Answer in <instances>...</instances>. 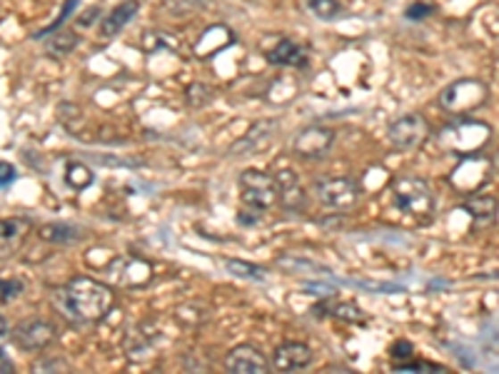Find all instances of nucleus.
<instances>
[{
  "instance_id": "obj_1",
  "label": "nucleus",
  "mask_w": 499,
  "mask_h": 374,
  "mask_svg": "<svg viewBox=\"0 0 499 374\" xmlns=\"http://www.w3.org/2000/svg\"><path fill=\"white\" fill-rule=\"evenodd\" d=\"M115 292L96 278H73L65 287V310L78 322H100L110 312Z\"/></svg>"
},
{
  "instance_id": "obj_2",
  "label": "nucleus",
  "mask_w": 499,
  "mask_h": 374,
  "mask_svg": "<svg viewBox=\"0 0 499 374\" xmlns=\"http://www.w3.org/2000/svg\"><path fill=\"white\" fill-rule=\"evenodd\" d=\"M489 140H492V128L482 121L452 122L439 133V143L462 157L479 155L489 145Z\"/></svg>"
},
{
  "instance_id": "obj_3",
  "label": "nucleus",
  "mask_w": 499,
  "mask_h": 374,
  "mask_svg": "<svg viewBox=\"0 0 499 374\" xmlns=\"http://www.w3.org/2000/svg\"><path fill=\"white\" fill-rule=\"evenodd\" d=\"M392 200L400 212L412 218H429L435 212V193L429 182L414 175H402L392 182Z\"/></svg>"
},
{
  "instance_id": "obj_4",
  "label": "nucleus",
  "mask_w": 499,
  "mask_h": 374,
  "mask_svg": "<svg viewBox=\"0 0 499 374\" xmlns=\"http://www.w3.org/2000/svg\"><path fill=\"white\" fill-rule=\"evenodd\" d=\"M489 100V87L477 78H462L450 83L439 93V108L452 115H467L472 110L482 108Z\"/></svg>"
},
{
  "instance_id": "obj_5",
  "label": "nucleus",
  "mask_w": 499,
  "mask_h": 374,
  "mask_svg": "<svg viewBox=\"0 0 499 374\" xmlns=\"http://www.w3.org/2000/svg\"><path fill=\"white\" fill-rule=\"evenodd\" d=\"M240 200H243L245 207H250L255 212H265L270 207L278 205L280 190H278L275 175L257 168L243 170L240 172Z\"/></svg>"
},
{
  "instance_id": "obj_6",
  "label": "nucleus",
  "mask_w": 499,
  "mask_h": 374,
  "mask_svg": "<svg viewBox=\"0 0 499 374\" xmlns=\"http://www.w3.org/2000/svg\"><path fill=\"white\" fill-rule=\"evenodd\" d=\"M315 197L320 205L332 212H350L362 200V187L354 178H322L315 182Z\"/></svg>"
},
{
  "instance_id": "obj_7",
  "label": "nucleus",
  "mask_w": 499,
  "mask_h": 374,
  "mask_svg": "<svg viewBox=\"0 0 499 374\" xmlns=\"http://www.w3.org/2000/svg\"><path fill=\"white\" fill-rule=\"evenodd\" d=\"M427 135H429V122L420 112L402 115L397 121H392L390 128H387V140H390V145L397 153H412V150H417V147L425 143Z\"/></svg>"
},
{
  "instance_id": "obj_8",
  "label": "nucleus",
  "mask_w": 499,
  "mask_h": 374,
  "mask_svg": "<svg viewBox=\"0 0 499 374\" xmlns=\"http://www.w3.org/2000/svg\"><path fill=\"white\" fill-rule=\"evenodd\" d=\"M335 137H337V133L332 128L307 125V128H303L300 133L295 135L293 153L297 157H304V160H322V157H328L332 153Z\"/></svg>"
},
{
  "instance_id": "obj_9",
  "label": "nucleus",
  "mask_w": 499,
  "mask_h": 374,
  "mask_svg": "<svg viewBox=\"0 0 499 374\" xmlns=\"http://www.w3.org/2000/svg\"><path fill=\"white\" fill-rule=\"evenodd\" d=\"M58 337V329L48 320H25L12 329V342L18 345V350L23 352H43Z\"/></svg>"
},
{
  "instance_id": "obj_10",
  "label": "nucleus",
  "mask_w": 499,
  "mask_h": 374,
  "mask_svg": "<svg viewBox=\"0 0 499 374\" xmlns=\"http://www.w3.org/2000/svg\"><path fill=\"white\" fill-rule=\"evenodd\" d=\"M280 130V122L278 121H257L250 125V130L237 140V143H232L230 145V155H255L260 150H265V147L275 140V135Z\"/></svg>"
},
{
  "instance_id": "obj_11",
  "label": "nucleus",
  "mask_w": 499,
  "mask_h": 374,
  "mask_svg": "<svg viewBox=\"0 0 499 374\" xmlns=\"http://www.w3.org/2000/svg\"><path fill=\"white\" fill-rule=\"evenodd\" d=\"M225 367L235 374H262L270 370V360L253 345H237L225 357Z\"/></svg>"
},
{
  "instance_id": "obj_12",
  "label": "nucleus",
  "mask_w": 499,
  "mask_h": 374,
  "mask_svg": "<svg viewBox=\"0 0 499 374\" xmlns=\"http://www.w3.org/2000/svg\"><path fill=\"white\" fill-rule=\"evenodd\" d=\"M312 364V347L304 342H282L272 354V367L278 372H300Z\"/></svg>"
},
{
  "instance_id": "obj_13",
  "label": "nucleus",
  "mask_w": 499,
  "mask_h": 374,
  "mask_svg": "<svg viewBox=\"0 0 499 374\" xmlns=\"http://www.w3.org/2000/svg\"><path fill=\"white\" fill-rule=\"evenodd\" d=\"M275 180H278V190H280V205L287 212H303L304 205H307V193H304L297 172L295 170H280L275 175Z\"/></svg>"
},
{
  "instance_id": "obj_14",
  "label": "nucleus",
  "mask_w": 499,
  "mask_h": 374,
  "mask_svg": "<svg viewBox=\"0 0 499 374\" xmlns=\"http://www.w3.org/2000/svg\"><path fill=\"white\" fill-rule=\"evenodd\" d=\"M137 11H140V3H137V0H122L121 5H115V8L103 18V23H100V37L110 40V37L121 36L122 30H125V25L133 23Z\"/></svg>"
},
{
  "instance_id": "obj_15",
  "label": "nucleus",
  "mask_w": 499,
  "mask_h": 374,
  "mask_svg": "<svg viewBox=\"0 0 499 374\" xmlns=\"http://www.w3.org/2000/svg\"><path fill=\"white\" fill-rule=\"evenodd\" d=\"M268 61L272 65H280V68H300L303 71L310 65V53L290 37H282V40H278V46L268 53Z\"/></svg>"
},
{
  "instance_id": "obj_16",
  "label": "nucleus",
  "mask_w": 499,
  "mask_h": 374,
  "mask_svg": "<svg viewBox=\"0 0 499 374\" xmlns=\"http://www.w3.org/2000/svg\"><path fill=\"white\" fill-rule=\"evenodd\" d=\"M464 210L470 212V218L475 220L477 225H492L499 215V200L489 193H475L467 197Z\"/></svg>"
},
{
  "instance_id": "obj_17",
  "label": "nucleus",
  "mask_w": 499,
  "mask_h": 374,
  "mask_svg": "<svg viewBox=\"0 0 499 374\" xmlns=\"http://www.w3.org/2000/svg\"><path fill=\"white\" fill-rule=\"evenodd\" d=\"M25 229H28V220L23 218L0 220V257L11 254L18 247V242L23 240Z\"/></svg>"
},
{
  "instance_id": "obj_18",
  "label": "nucleus",
  "mask_w": 499,
  "mask_h": 374,
  "mask_svg": "<svg viewBox=\"0 0 499 374\" xmlns=\"http://www.w3.org/2000/svg\"><path fill=\"white\" fill-rule=\"evenodd\" d=\"M78 43H80V36H78L75 30H71V28H62V30H55V33L48 37L46 53H48V55H55V58H65V55H71V53L78 48Z\"/></svg>"
},
{
  "instance_id": "obj_19",
  "label": "nucleus",
  "mask_w": 499,
  "mask_h": 374,
  "mask_svg": "<svg viewBox=\"0 0 499 374\" xmlns=\"http://www.w3.org/2000/svg\"><path fill=\"white\" fill-rule=\"evenodd\" d=\"M40 237L48 242H58V245H73L83 237V232L68 222H53V225H46L40 229Z\"/></svg>"
},
{
  "instance_id": "obj_20",
  "label": "nucleus",
  "mask_w": 499,
  "mask_h": 374,
  "mask_svg": "<svg viewBox=\"0 0 499 374\" xmlns=\"http://www.w3.org/2000/svg\"><path fill=\"white\" fill-rule=\"evenodd\" d=\"M307 11L312 12L317 21H325V23L345 15L340 0H307Z\"/></svg>"
},
{
  "instance_id": "obj_21",
  "label": "nucleus",
  "mask_w": 499,
  "mask_h": 374,
  "mask_svg": "<svg viewBox=\"0 0 499 374\" xmlns=\"http://www.w3.org/2000/svg\"><path fill=\"white\" fill-rule=\"evenodd\" d=\"M225 270L230 272L232 278L253 279V282H262V279L268 278V272L262 267L245 262V260H225Z\"/></svg>"
},
{
  "instance_id": "obj_22",
  "label": "nucleus",
  "mask_w": 499,
  "mask_h": 374,
  "mask_svg": "<svg viewBox=\"0 0 499 374\" xmlns=\"http://www.w3.org/2000/svg\"><path fill=\"white\" fill-rule=\"evenodd\" d=\"M328 312L337 320H345V322H353V325H360L365 322V312L354 304V302H332L329 304L328 297Z\"/></svg>"
},
{
  "instance_id": "obj_23",
  "label": "nucleus",
  "mask_w": 499,
  "mask_h": 374,
  "mask_svg": "<svg viewBox=\"0 0 499 374\" xmlns=\"http://www.w3.org/2000/svg\"><path fill=\"white\" fill-rule=\"evenodd\" d=\"M65 180H68V185L75 187V190H86L87 185H93L96 175H93V170L87 168V165H83V162H71L68 170H65Z\"/></svg>"
},
{
  "instance_id": "obj_24",
  "label": "nucleus",
  "mask_w": 499,
  "mask_h": 374,
  "mask_svg": "<svg viewBox=\"0 0 499 374\" xmlns=\"http://www.w3.org/2000/svg\"><path fill=\"white\" fill-rule=\"evenodd\" d=\"M212 97H215V90L205 83H193L185 90V100L190 108H205L212 103Z\"/></svg>"
},
{
  "instance_id": "obj_25",
  "label": "nucleus",
  "mask_w": 499,
  "mask_h": 374,
  "mask_svg": "<svg viewBox=\"0 0 499 374\" xmlns=\"http://www.w3.org/2000/svg\"><path fill=\"white\" fill-rule=\"evenodd\" d=\"M278 265L285 267V270H293V272H312V270H317V272H329L328 267L317 265V262H307V260H300V257H280Z\"/></svg>"
},
{
  "instance_id": "obj_26",
  "label": "nucleus",
  "mask_w": 499,
  "mask_h": 374,
  "mask_svg": "<svg viewBox=\"0 0 499 374\" xmlns=\"http://www.w3.org/2000/svg\"><path fill=\"white\" fill-rule=\"evenodd\" d=\"M75 8H78V0H65V5H62L61 18H58V21H55V23H53V25H48V28H43L40 33H36L37 40H40V37L50 36V33H55V30H58V28H61V25L65 23V21H68V15H71V12H73Z\"/></svg>"
},
{
  "instance_id": "obj_27",
  "label": "nucleus",
  "mask_w": 499,
  "mask_h": 374,
  "mask_svg": "<svg viewBox=\"0 0 499 374\" xmlns=\"http://www.w3.org/2000/svg\"><path fill=\"white\" fill-rule=\"evenodd\" d=\"M23 290V282H18V279H0V302L15 300Z\"/></svg>"
},
{
  "instance_id": "obj_28",
  "label": "nucleus",
  "mask_w": 499,
  "mask_h": 374,
  "mask_svg": "<svg viewBox=\"0 0 499 374\" xmlns=\"http://www.w3.org/2000/svg\"><path fill=\"white\" fill-rule=\"evenodd\" d=\"M392 360L395 362H407V360H412L414 354V347L407 342V339H397L395 345H392Z\"/></svg>"
},
{
  "instance_id": "obj_29",
  "label": "nucleus",
  "mask_w": 499,
  "mask_h": 374,
  "mask_svg": "<svg viewBox=\"0 0 499 374\" xmlns=\"http://www.w3.org/2000/svg\"><path fill=\"white\" fill-rule=\"evenodd\" d=\"M432 12H435V5H432V3H412V5L404 11V15H407V21H425Z\"/></svg>"
},
{
  "instance_id": "obj_30",
  "label": "nucleus",
  "mask_w": 499,
  "mask_h": 374,
  "mask_svg": "<svg viewBox=\"0 0 499 374\" xmlns=\"http://www.w3.org/2000/svg\"><path fill=\"white\" fill-rule=\"evenodd\" d=\"M18 178V170L12 168L11 162H3L0 160V190H5V187H11L12 182Z\"/></svg>"
},
{
  "instance_id": "obj_31",
  "label": "nucleus",
  "mask_w": 499,
  "mask_h": 374,
  "mask_svg": "<svg viewBox=\"0 0 499 374\" xmlns=\"http://www.w3.org/2000/svg\"><path fill=\"white\" fill-rule=\"evenodd\" d=\"M90 15H80V18H78V23L83 25V28H87V25H93L96 23V21H98V12H100V8H90Z\"/></svg>"
},
{
  "instance_id": "obj_32",
  "label": "nucleus",
  "mask_w": 499,
  "mask_h": 374,
  "mask_svg": "<svg viewBox=\"0 0 499 374\" xmlns=\"http://www.w3.org/2000/svg\"><path fill=\"white\" fill-rule=\"evenodd\" d=\"M5 332H8V322L0 317V337H5Z\"/></svg>"
}]
</instances>
